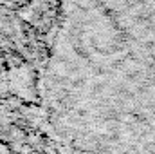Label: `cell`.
I'll return each mask as SVG.
<instances>
[{"label":"cell","mask_w":155,"mask_h":154,"mask_svg":"<svg viewBox=\"0 0 155 154\" xmlns=\"http://www.w3.org/2000/svg\"><path fill=\"white\" fill-rule=\"evenodd\" d=\"M43 103L79 154H155V0H61Z\"/></svg>","instance_id":"1"}]
</instances>
